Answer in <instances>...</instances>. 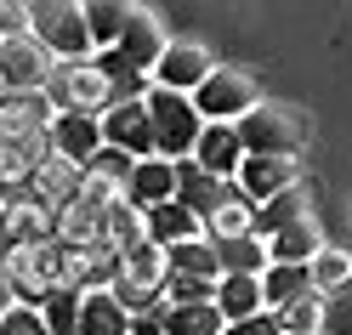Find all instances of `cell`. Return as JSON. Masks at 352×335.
Masks as SVG:
<instances>
[{"mask_svg": "<svg viewBox=\"0 0 352 335\" xmlns=\"http://www.w3.org/2000/svg\"><path fill=\"white\" fill-rule=\"evenodd\" d=\"M188 160L205 176H216V182H233V171L245 165V142H239L233 125H199V142H193Z\"/></svg>", "mask_w": 352, "mask_h": 335, "instance_id": "30bf717a", "label": "cell"}, {"mask_svg": "<svg viewBox=\"0 0 352 335\" xmlns=\"http://www.w3.org/2000/svg\"><path fill=\"white\" fill-rule=\"evenodd\" d=\"M222 335H284L273 312H256V318H239V324H222Z\"/></svg>", "mask_w": 352, "mask_h": 335, "instance_id": "d590c367", "label": "cell"}, {"mask_svg": "<svg viewBox=\"0 0 352 335\" xmlns=\"http://www.w3.org/2000/svg\"><path fill=\"white\" fill-rule=\"evenodd\" d=\"M273 318H278L284 335H318V324H324V301H318V296H313V301H296V307L273 312Z\"/></svg>", "mask_w": 352, "mask_h": 335, "instance_id": "d6a6232c", "label": "cell"}, {"mask_svg": "<svg viewBox=\"0 0 352 335\" xmlns=\"http://www.w3.org/2000/svg\"><path fill=\"white\" fill-rule=\"evenodd\" d=\"M233 193V182H216V176H205L193 160H176V188H170V205H182L193 221H205L222 199Z\"/></svg>", "mask_w": 352, "mask_h": 335, "instance_id": "8fae6325", "label": "cell"}, {"mask_svg": "<svg viewBox=\"0 0 352 335\" xmlns=\"http://www.w3.org/2000/svg\"><path fill=\"white\" fill-rule=\"evenodd\" d=\"M165 335H222V312H216V301L205 307H165Z\"/></svg>", "mask_w": 352, "mask_h": 335, "instance_id": "4dcf8cb0", "label": "cell"}, {"mask_svg": "<svg viewBox=\"0 0 352 335\" xmlns=\"http://www.w3.org/2000/svg\"><path fill=\"white\" fill-rule=\"evenodd\" d=\"M46 335H80V290H52V301L40 307Z\"/></svg>", "mask_w": 352, "mask_h": 335, "instance_id": "1f68e13d", "label": "cell"}, {"mask_svg": "<svg viewBox=\"0 0 352 335\" xmlns=\"http://www.w3.org/2000/svg\"><path fill=\"white\" fill-rule=\"evenodd\" d=\"M165 250L153 239H142V244H131V250L120 256V279H137V284H148V290H160L165 284Z\"/></svg>", "mask_w": 352, "mask_h": 335, "instance_id": "f546056e", "label": "cell"}, {"mask_svg": "<svg viewBox=\"0 0 352 335\" xmlns=\"http://www.w3.org/2000/svg\"><path fill=\"white\" fill-rule=\"evenodd\" d=\"M313 216V188L307 182H296V188H284L278 199H267V205H256V216H250V233L267 244L273 233H284V228H296V221H307Z\"/></svg>", "mask_w": 352, "mask_h": 335, "instance_id": "5bb4252c", "label": "cell"}, {"mask_svg": "<svg viewBox=\"0 0 352 335\" xmlns=\"http://www.w3.org/2000/svg\"><path fill=\"white\" fill-rule=\"evenodd\" d=\"M23 23H29V34L40 46H46L52 63H85V52H91L85 12L69 6V0H34V6H23Z\"/></svg>", "mask_w": 352, "mask_h": 335, "instance_id": "3957f363", "label": "cell"}, {"mask_svg": "<svg viewBox=\"0 0 352 335\" xmlns=\"http://www.w3.org/2000/svg\"><path fill=\"white\" fill-rule=\"evenodd\" d=\"M233 131L245 142V160H301L307 137H313V120L296 102H267L261 97L245 120H233Z\"/></svg>", "mask_w": 352, "mask_h": 335, "instance_id": "6da1fadb", "label": "cell"}, {"mask_svg": "<svg viewBox=\"0 0 352 335\" xmlns=\"http://www.w3.org/2000/svg\"><path fill=\"white\" fill-rule=\"evenodd\" d=\"M23 34V6H0V40Z\"/></svg>", "mask_w": 352, "mask_h": 335, "instance_id": "74e56055", "label": "cell"}, {"mask_svg": "<svg viewBox=\"0 0 352 335\" xmlns=\"http://www.w3.org/2000/svg\"><path fill=\"white\" fill-rule=\"evenodd\" d=\"M165 267L170 273H188V279H205V284H216L222 279V261H216V244L199 233V239H182V244H170L165 250Z\"/></svg>", "mask_w": 352, "mask_h": 335, "instance_id": "7402d4cb", "label": "cell"}, {"mask_svg": "<svg viewBox=\"0 0 352 335\" xmlns=\"http://www.w3.org/2000/svg\"><path fill=\"white\" fill-rule=\"evenodd\" d=\"M170 188H176V165H170V160H137L131 176H125V205H131V210L170 205Z\"/></svg>", "mask_w": 352, "mask_h": 335, "instance_id": "9a60e30c", "label": "cell"}, {"mask_svg": "<svg viewBox=\"0 0 352 335\" xmlns=\"http://www.w3.org/2000/svg\"><path fill=\"white\" fill-rule=\"evenodd\" d=\"M97 131H102L108 148L131 153V160H153V131H148L142 102H114V108H102V114H97Z\"/></svg>", "mask_w": 352, "mask_h": 335, "instance_id": "52a82bcc", "label": "cell"}, {"mask_svg": "<svg viewBox=\"0 0 352 335\" xmlns=\"http://www.w3.org/2000/svg\"><path fill=\"white\" fill-rule=\"evenodd\" d=\"M165 46H170L165 23H160L153 12H137V6H131V17H125V29H120V46H114V52H120V57H125L137 74H153V63L165 57Z\"/></svg>", "mask_w": 352, "mask_h": 335, "instance_id": "ba28073f", "label": "cell"}, {"mask_svg": "<svg viewBox=\"0 0 352 335\" xmlns=\"http://www.w3.org/2000/svg\"><path fill=\"white\" fill-rule=\"evenodd\" d=\"M318 250H324L318 216H307V221H296V228H284V233L267 239V261H290V267H307Z\"/></svg>", "mask_w": 352, "mask_h": 335, "instance_id": "ffe728a7", "label": "cell"}, {"mask_svg": "<svg viewBox=\"0 0 352 335\" xmlns=\"http://www.w3.org/2000/svg\"><path fill=\"white\" fill-rule=\"evenodd\" d=\"M0 97H6V85H0Z\"/></svg>", "mask_w": 352, "mask_h": 335, "instance_id": "60d3db41", "label": "cell"}, {"mask_svg": "<svg viewBox=\"0 0 352 335\" xmlns=\"http://www.w3.org/2000/svg\"><path fill=\"white\" fill-rule=\"evenodd\" d=\"M142 114H148V131H153V160H188L193 142H199V114H193V97L182 91H160V85H148L142 97Z\"/></svg>", "mask_w": 352, "mask_h": 335, "instance_id": "7a4b0ae2", "label": "cell"}, {"mask_svg": "<svg viewBox=\"0 0 352 335\" xmlns=\"http://www.w3.org/2000/svg\"><path fill=\"white\" fill-rule=\"evenodd\" d=\"M46 137H52V153H57V160H69V165H80V171H85V160L102 148L97 114H52Z\"/></svg>", "mask_w": 352, "mask_h": 335, "instance_id": "4fadbf2b", "label": "cell"}, {"mask_svg": "<svg viewBox=\"0 0 352 335\" xmlns=\"http://www.w3.org/2000/svg\"><path fill=\"white\" fill-rule=\"evenodd\" d=\"M324 329H329V335H352V284L336 290V296L324 301Z\"/></svg>", "mask_w": 352, "mask_h": 335, "instance_id": "e575fe53", "label": "cell"}, {"mask_svg": "<svg viewBox=\"0 0 352 335\" xmlns=\"http://www.w3.org/2000/svg\"><path fill=\"white\" fill-rule=\"evenodd\" d=\"M216 69L210 63V52L205 46H193V40H170L165 46V57L153 63V74H148V85H160V91H182V97H193L205 85V74Z\"/></svg>", "mask_w": 352, "mask_h": 335, "instance_id": "8992f818", "label": "cell"}, {"mask_svg": "<svg viewBox=\"0 0 352 335\" xmlns=\"http://www.w3.org/2000/svg\"><path fill=\"white\" fill-rule=\"evenodd\" d=\"M12 250H17V239H12V228H6V216H0V261H6Z\"/></svg>", "mask_w": 352, "mask_h": 335, "instance_id": "f35d334b", "label": "cell"}, {"mask_svg": "<svg viewBox=\"0 0 352 335\" xmlns=\"http://www.w3.org/2000/svg\"><path fill=\"white\" fill-rule=\"evenodd\" d=\"M142 239H148V216H142V210H131V205H114V210H102L97 244H108L114 256H125L131 244H142Z\"/></svg>", "mask_w": 352, "mask_h": 335, "instance_id": "484cf974", "label": "cell"}, {"mask_svg": "<svg viewBox=\"0 0 352 335\" xmlns=\"http://www.w3.org/2000/svg\"><path fill=\"white\" fill-rule=\"evenodd\" d=\"M52 125V102L40 97V91H29V97H0V142H29V137H40V131Z\"/></svg>", "mask_w": 352, "mask_h": 335, "instance_id": "2e32d148", "label": "cell"}, {"mask_svg": "<svg viewBox=\"0 0 352 335\" xmlns=\"http://www.w3.org/2000/svg\"><path fill=\"white\" fill-rule=\"evenodd\" d=\"M80 188H85V171L52 153V160L34 165V182H29L23 199H34V205H46V210H63V205H74V199H80Z\"/></svg>", "mask_w": 352, "mask_h": 335, "instance_id": "7c38bea8", "label": "cell"}, {"mask_svg": "<svg viewBox=\"0 0 352 335\" xmlns=\"http://www.w3.org/2000/svg\"><path fill=\"white\" fill-rule=\"evenodd\" d=\"M46 74H52V57L34 34H12L0 40V85L12 97H29V91H46Z\"/></svg>", "mask_w": 352, "mask_h": 335, "instance_id": "5b68a950", "label": "cell"}, {"mask_svg": "<svg viewBox=\"0 0 352 335\" xmlns=\"http://www.w3.org/2000/svg\"><path fill=\"white\" fill-rule=\"evenodd\" d=\"M296 301H313V279H307V267L267 261V273H261V307L284 312V307H296Z\"/></svg>", "mask_w": 352, "mask_h": 335, "instance_id": "ac0fdd59", "label": "cell"}, {"mask_svg": "<svg viewBox=\"0 0 352 335\" xmlns=\"http://www.w3.org/2000/svg\"><path fill=\"white\" fill-rule=\"evenodd\" d=\"M250 216H256V205H250V199H239V188H233L222 205H216V210L199 221V233H205L210 244H222V239H245V233H250Z\"/></svg>", "mask_w": 352, "mask_h": 335, "instance_id": "cb8c5ba5", "label": "cell"}, {"mask_svg": "<svg viewBox=\"0 0 352 335\" xmlns=\"http://www.w3.org/2000/svg\"><path fill=\"white\" fill-rule=\"evenodd\" d=\"M80 12H85V34H91V52L120 46V29H125V17H131L125 0H91V6H80Z\"/></svg>", "mask_w": 352, "mask_h": 335, "instance_id": "83f0119b", "label": "cell"}, {"mask_svg": "<svg viewBox=\"0 0 352 335\" xmlns=\"http://www.w3.org/2000/svg\"><path fill=\"white\" fill-rule=\"evenodd\" d=\"M0 216H6L17 250H34V244H52L57 239V210L34 205V199H12V205H0Z\"/></svg>", "mask_w": 352, "mask_h": 335, "instance_id": "e0dca14e", "label": "cell"}, {"mask_svg": "<svg viewBox=\"0 0 352 335\" xmlns=\"http://www.w3.org/2000/svg\"><path fill=\"white\" fill-rule=\"evenodd\" d=\"M216 312H222V324L267 312L261 307V279H216Z\"/></svg>", "mask_w": 352, "mask_h": 335, "instance_id": "d4e9b609", "label": "cell"}, {"mask_svg": "<svg viewBox=\"0 0 352 335\" xmlns=\"http://www.w3.org/2000/svg\"><path fill=\"white\" fill-rule=\"evenodd\" d=\"M91 63H97V74H102V85H108V108H114V102H142V97H148V74H137L114 46L97 52Z\"/></svg>", "mask_w": 352, "mask_h": 335, "instance_id": "d6986e66", "label": "cell"}, {"mask_svg": "<svg viewBox=\"0 0 352 335\" xmlns=\"http://www.w3.org/2000/svg\"><path fill=\"white\" fill-rule=\"evenodd\" d=\"M261 102V85L250 69H210L205 85L193 91V114H205V125H233Z\"/></svg>", "mask_w": 352, "mask_h": 335, "instance_id": "277c9868", "label": "cell"}, {"mask_svg": "<svg viewBox=\"0 0 352 335\" xmlns=\"http://www.w3.org/2000/svg\"><path fill=\"white\" fill-rule=\"evenodd\" d=\"M131 165H137L131 153H120V148H108V142H102V148L91 153V160H85V176H102V182H120V188H125Z\"/></svg>", "mask_w": 352, "mask_h": 335, "instance_id": "836d02e7", "label": "cell"}, {"mask_svg": "<svg viewBox=\"0 0 352 335\" xmlns=\"http://www.w3.org/2000/svg\"><path fill=\"white\" fill-rule=\"evenodd\" d=\"M125 329H131V318L120 312V301L108 290L80 296V335H125Z\"/></svg>", "mask_w": 352, "mask_h": 335, "instance_id": "4316f807", "label": "cell"}, {"mask_svg": "<svg viewBox=\"0 0 352 335\" xmlns=\"http://www.w3.org/2000/svg\"><path fill=\"white\" fill-rule=\"evenodd\" d=\"M307 279H313V296L329 301L336 290L352 284V250H341V244H324V250L307 261Z\"/></svg>", "mask_w": 352, "mask_h": 335, "instance_id": "603a6c76", "label": "cell"}, {"mask_svg": "<svg viewBox=\"0 0 352 335\" xmlns=\"http://www.w3.org/2000/svg\"><path fill=\"white\" fill-rule=\"evenodd\" d=\"M296 182H301V160H245L233 171V188H239V199H250V205H267V199H278Z\"/></svg>", "mask_w": 352, "mask_h": 335, "instance_id": "9c48e42d", "label": "cell"}, {"mask_svg": "<svg viewBox=\"0 0 352 335\" xmlns=\"http://www.w3.org/2000/svg\"><path fill=\"white\" fill-rule=\"evenodd\" d=\"M160 318H165V307H160V312H142V318H131V329H125V335H165V324H160Z\"/></svg>", "mask_w": 352, "mask_h": 335, "instance_id": "8d00e7d4", "label": "cell"}, {"mask_svg": "<svg viewBox=\"0 0 352 335\" xmlns=\"http://www.w3.org/2000/svg\"><path fill=\"white\" fill-rule=\"evenodd\" d=\"M142 216H148V239L160 244V250H170V244H182V239H199V221H193L182 205H153Z\"/></svg>", "mask_w": 352, "mask_h": 335, "instance_id": "f1b7e54d", "label": "cell"}, {"mask_svg": "<svg viewBox=\"0 0 352 335\" xmlns=\"http://www.w3.org/2000/svg\"><path fill=\"white\" fill-rule=\"evenodd\" d=\"M12 312V290H6V273H0V318Z\"/></svg>", "mask_w": 352, "mask_h": 335, "instance_id": "ab89813d", "label": "cell"}, {"mask_svg": "<svg viewBox=\"0 0 352 335\" xmlns=\"http://www.w3.org/2000/svg\"><path fill=\"white\" fill-rule=\"evenodd\" d=\"M216 261H222V279H261V273H267V244H261L256 233L222 239V244H216Z\"/></svg>", "mask_w": 352, "mask_h": 335, "instance_id": "44dd1931", "label": "cell"}]
</instances>
